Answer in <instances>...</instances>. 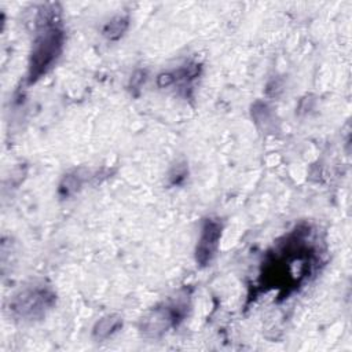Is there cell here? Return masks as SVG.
I'll return each instance as SVG.
<instances>
[{"label":"cell","mask_w":352,"mask_h":352,"mask_svg":"<svg viewBox=\"0 0 352 352\" xmlns=\"http://www.w3.org/2000/svg\"><path fill=\"white\" fill-rule=\"evenodd\" d=\"M122 322L118 315H107L102 318L94 327V337L96 340H104L121 327Z\"/></svg>","instance_id":"5"},{"label":"cell","mask_w":352,"mask_h":352,"mask_svg":"<svg viewBox=\"0 0 352 352\" xmlns=\"http://www.w3.org/2000/svg\"><path fill=\"white\" fill-rule=\"evenodd\" d=\"M179 307H164L154 309L143 322V331L150 337H158L176 323L177 318H182Z\"/></svg>","instance_id":"4"},{"label":"cell","mask_w":352,"mask_h":352,"mask_svg":"<svg viewBox=\"0 0 352 352\" xmlns=\"http://www.w3.org/2000/svg\"><path fill=\"white\" fill-rule=\"evenodd\" d=\"M51 22L54 21L45 19V22H43V26L33 41L28 69L29 84L36 82L41 76H44L62 52L65 38L63 32L59 26Z\"/></svg>","instance_id":"1"},{"label":"cell","mask_w":352,"mask_h":352,"mask_svg":"<svg viewBox=\"0 0 352 352\" xmlns=\"http://www.w3.org/2000/svg\"><path fill=\"white\" fill-rule=\"evenodd\" d=\"M81 182H82V177H81V175H80L78 170L66 175V176L63 177L60 186H59V192H60V195H63V197L72 195L73 192L77 191V188L80 187Z\"/></svg>","instance_id":"7"},{"label":"cell","mask_w":352,"mask_h":352,"mask_svg":"<svg viewBox=\"0 0 352 352\" xmlns=\"http://www.w3.org/2000/svg\"><path fill=\"white\" fill-rule=\"evenodd\" d=\"M142 81H144V73L143 72H138V73L133 74L131 82H132V87H138V85H140Z\"/></svg>","instance_id":"8"},{"label":"cell","mask_w":352,"mask_h":352,"mask_svg":"<svg viewBox=\"0 0 352 352\" xmlns=\"http://www.w3.org/2000/svg\"><path fill=\"white\" fill-rule=\"evenodd\" d=\"M52 301L54 294L47 289H28L14 297L11 302V311L18 318L33 319L41 316L45 308L52 305Z\"/></svg>","instance_id":"2"},{"label":"cell","mask_w":352,"mask_h":352,"mask_svg":"<svg viewBox=\"0 0 352 352\" xmlns=\"http://www.w3.org/2000/svg\"><path fill=\"white\" fill-rule=\"evenodd\" d=\"M223 226L216 219H206L201 227V235L195 249V258L199 265H206L214 256L221 238Z\"/></svg>","instance_id":"3"},{"label":"cell","mask_w":352,"mask_h":352,"mask_svg":"<svg viewBox=\"0 0 352 352\" xmlns=\"http://www.w3.org/2000/svg\"><path fill=\"white\" fill-rule=\"evenodd\" d=\"M128 28V18L125 16H116L111 19L103 29V34L110 40H117L124 34Z\"/></svg>","instance_id":"6"}]
</instances>
